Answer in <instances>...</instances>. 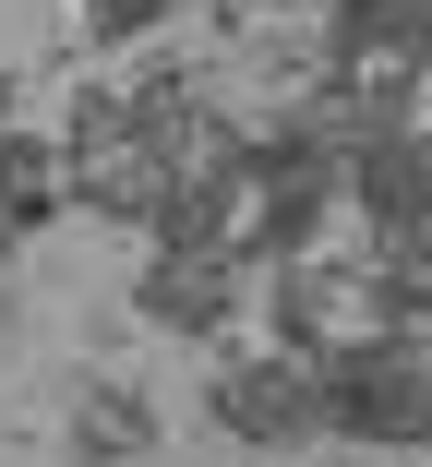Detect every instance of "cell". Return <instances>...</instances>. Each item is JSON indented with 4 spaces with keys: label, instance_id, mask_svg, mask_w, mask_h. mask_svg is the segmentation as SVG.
I'll use <instances>...</instances> for the list:
<instances>
[{
    "label": "cell",
    "instance_id": "cell-1",
    "mask_svg": "<svg viewBox=\"0 0 432 467\" xmlns=\"http://www.w3.org/2000/svg\"><path fill=\"white\" fill-rule=\"evenodd\" d=\"M205 420L228 431V443H312L324 431V408H312V359L300 348H277V359H216V384H205Z\"/></svg>",
    "mask_w": 432,
    "mask_h": 467
},
{
    "label": "cell",
    "instance_id": "cell-2",
    "mask_svg": "<svg viewBox=\"0 0 432 467\" xmlns=\"http://www.w3.org/2000/svg\"><path fill=\"white\" fill-rule=\"evenodd\" d=\"M132 312H156L168 336H216L228 312H240V252H144V275H132Z\"/></svg>",
    "mask_w": 432,
    "mask_h": 467
},
{
    "label": "cell",
    "instance_id": "cell-3",
    "mask_svg": "<svg viewBox=\"0 0 432 467\" xmlns=\"http://www.w3.org/2000/svg\"><path fill=\"white\" fill-rule=\"evenodd\" d=\"M72 455H84V467L156 455V396H144V384H121V371H97V384L72 396Z\"/></svg>",
    "mask_w": 432,
    "mask_h": 467
},
{
    "label": "cell",
    "instance_id": "cell-4",
    "mask_svg": "<svg viewBox=\"0 0 432 467\" xmlns=\"http://www.w3.org/2000/svg\"><path fill=\"white\" fill-rule=\"evenodd\" d=\"M60 216V144L48 132H0V252H25Z\"/></svg>",
    "mask_w": 432,
    "mask_h": 467
},
{
    "label": "cell",
    "instance_id": "cell-5",
    "mask_svg": "<svg viewBox=\"0 0 432 467\" xmlns=\"http://www.w3.org/2000/svg\"><path fill=\"white\" fill-rule=\"evenodd\" d=\"M168 25V0H84V36H97V48H144Z\"/></svg>",
    "mask_w": 432,
    "mask_h": 467
}]
</instances>
